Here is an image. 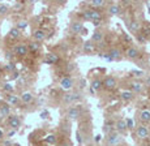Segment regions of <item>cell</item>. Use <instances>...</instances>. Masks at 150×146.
I'll return each instance as SVG.
<instances>
[{"instance_id": "cell-40", "label": "cell", "mask_w": 150, "mask_h": 146, "mask_svg": "<svg viewBox=\"0 0 150 146\" xmlns=\"http://www.w3.org/2000/svg\"><path fill=\"white\" fill-rule=\"evenodd\" d=\"M138 41H140V42H145V37L138 35Z\"/></svg>"}, {"instance_id": "cell-7", "label": "cell", "mask_w": 150, "mask_h": 146, "mask_svg": "<svg viewBox=\"0 0 150 146\" xmlns=\"http://www.w3.org/2000/svg\"><path fill=\"white\" fill-rule=\"evenodd\" d=\"M102 86H105L107 90H112V89L116 87V81H115L114 77H106L102 81Z\"/></svg>"}, {"instance_id": "cell-11", "label": "cell", "mask_w": 150, "mask_h": 146, "mask_svg": "<svg viewBox=\"0 0 150 146\" xmlns=\"http://www.w3.org/2000/svg\"><path fill=\"white\" fill-rule=\"evenodd\" d=\"M81 31H83V25H82V22H72V25H71V33H73V34H80Z\"/></svg>"}, {"instance_id": "cell-45", "label": "cell", "mask_w": 150, "mask_h": 146, "mask_svg": "<svg viewBox=\"0 0 150 146\" xmlns=\"http://www.w3.org/2000/svg\"><path fill=\"white\" fill-rule=\"evenodd\" d=\"M0 99H1V94H0Z\"/></svg>"}, {"instance_id": "cell-4", "label": "cell", "mask_w": 150, "mask_h": 146, "mask_svg": "<svg viewBox=\"0 0 150 146\" xmlns=\"http://www.w3.org/2000/svg\"><path fill=\"white\" fill-rule=\"evenodd\" d=\"M80 98H81L80 93H68L64 95V103L65 104H72V103L80 101Z\"/></svg>"}, {"instance_id": "cell-12", "label": "cell", "mask_w": 150, "mask_h": 146, "mask_svg": "<svg viewBox=\"0 0 150 146\" xmlns=\"http://www.w3.org/2000/svg\"><path fill=\"white\" fill-rule=\"evenodd\" d=\"M115 128H116V130H117V133H124L128 128H127V123H125V119H122V120H119V121L116 123V125H115Z\"/></svg>"}, {"instance_id": "cell-18", "label": "cell", "mask_w": 150, "mask_h": 146, "mask_svg": "<svg viewBox=\"0 0 150 146\" xmlns=\"http://www.w3.org/2000/svg\"><path fill=\"white\" fill-rule=\"evenodd\" d=\"M102 41H103V33L99 30H96L93 37H91V42H93V43H100Z\"/></svg>"}, {"instance_id": "cell-29", "label": "cell", "mask_w": 150, "mask_h": 146, "mask_svg": "<svg viewBox=\"0 0 150 146\" xmlns=\"http://www.w3.org/2000/svg\"><path fill=\"white\" fill-rule=\"evenodd\" d=\"M105 4L106 3L103 1V0H93V1H91V5H93L94 8H102V7H105Z\"/></svg>"}, {"instance_id": "cell-17", "label": "cell", "mask_w": 150, "mask_h": 146, "mask_svg": "<svg viewBox=\"0 0 150 146\" xmlns=\"http://www.w3.org/2000/svg\"><path fill=\"white\" fill-rule=\"evenodd\" d=\"M33 37H34V39H35V42H38V43H39V42H42L43 39L46 38V33H45V30H41V29H39V30H35V31H34V33H33Z\"/></svg>"}, {"instance_id": "cell-24", "label": "cell", "mask_w": 150, "mask_h": 146, "mask_svg": "<svg viewBox=\"0 0 150 146\" xmlns=\"http://www.w3.org/2000/svg\"><path fill=\"white\" fill-rule=\"evenodd\" d=\"M108 13H110V15H112V16L119 15V13H120V7H119L117 4H112V5H110V8H108Z\"/></svg>"}, {"instance_id": "cell-27", "label": "cell", "mask_w": 150, "mask_h": 146, "mask_svg": "<svg viewBox=\"0 0 150 146\" xmlns=\"http://www.w3.org/2000/svg\"><path fill=\"white\" fill-rule=\"evenodd\" d=\"M39 43L38 42H31V43H29V46H28V48H29V51H33V52H37V51L39 50Z\"/></svg>"}, {"instance_id": "cell-5", "label": "cell", "mask_w": 150, "mask_h": 146, "mask_svg": "<svg viewBox=\"0 0 150 146\" xmlns=\"http://www.w3.org/2000/svg\"><path fill=\"white\" fill-rule=\"evenodd\" d=\"M8 124H9V127L12 128V129L16 130L21 127V120H20V117L17 115H12V116H9V119H8Z\"/></svg>"}, {"instance_id": "cell-8", "label": "cell", "mask_w": 150, "mask_h": 146, "mask_svg": "<svg viewBox=\"0 0 150 146\" xmlns=\"http://www.w3.org/2000/svg\"><path fill=\"white\" fill-rule=\"evenodd\" d=\"M29 52V48L26 44H17L14 47V54L18 56H25Z\"/></svg>"}, {"instance_id": "cell-21", "label": "cell", "mask_w": 150, "mask_h": 146, "mask_svg": "<svg viewBox=\"0 0 150 146\" xmlns=\"http://www.w3.org/2000/svg\"><path fill=\"white\" fill-rule=\"evenodd\" d=\"M131 89H132V93H133V91L140 93V91L144 89V84H142V82H140V81H133L131 84Z\"/></svg>"}, {"instance_id": "cell-3", "label": "cell", "mask_w": 150, "mask_h": 146, "mask_svg": "<svg viewBox=\"0 0 150 146\" xmlns=\"http://www.w3.org/2000/svg\"><path fill=\"white\" fill-rule=\"evenodd\" d=\"M149 133H150V132L148 129V127H146V125H144V124L138 125V127L136 128V136L138 137V138H141V140L148 138Z\"/></svg>"}, {"instance_id": "cell-15", "label": "cell", "mask_w": 150, "mask_h": 146, "mask_svg": "<svg viewBox=\"0 0 150 146\" xmlns=\"http://www.w3.org/2000/svg\"><path fill=\"white\" fill-rule=\"evenodd\" d=\"M138 119L141 120V123H149L150 121V111L142 110L140 114H138Z\"/></svg>"}, {"instance_id": "cell-38", "label": "cell", "mask_w": 150, "mask_h": 146, "mask_svg": "<svg viewBox=\"0 0 150 146\" xmlns=\"http://www.w3.org/2000/svg\"><path fill=\"white\" fill-rule=\"evenodd\" d=\"M3 146H12V142L11 141H4L3 142Z\"/></svg>"}, {"instance_id": "cell-20", "label": "cell", "mask_w": 150, "mask_h": 146, "mask_svg": "<svg viewBox=\"0 0 150 146\" xmlns=\"http://www.w3.org/2000/svg\"><path fill=\"white\" fill-rule=\"evenodd\" d=\"M83 52L85 54H93L94 52V43L91 41H86L83 43Z\"/></svg>"}, {"instance_id": "cell-10", "label": "cell", "mask_w": 150, "mask_h": 146, "mask_svg": "<svg viewBox=\"0 0 150 146\" xmlns=\"http://www.w3.org/2000/svg\"><path fill=\"white\" fill-rule=\"evenodd\" d=\"M107 55L110 58V61H112V60H120L122 59V51L117 50V48H112Z\"/></svg>"}, {"instance_id": "cell-41", "label": "cell", "mask_w": 150, "mask_h": 146, "mask_svg": "<svg viewBox=\"0 0 150 146\" xmlns=\"http://www.w3.org/2000/svg\"><path fill=\"white\" fill-rule=\"evenodd\" d=\"M14 133H16V130H14V129H13V130H11V132H9V133H8V137H12V136H13V134H14Z\"/></svg>"}, {"instance_id": "cell-44", "label": "cell", "mask_w": 150, "mask_h": 146, "mask_svg": "<svg viewBox=\"0 0 150 146\" xmlns=\"http://www.w3.org/2000/svg\"><path fill=\"white\" fill-rule=\"evenodd\" d=\"M1 138H3V130L0 129V140H1Z\"/></svg>"}, {"instance_id": "cell-9", "label": "cell", "mask_w": 150, "mask_h": 146, "mask_svg": "<svg viewBox=\"0 0 150 146\" xmlns=\"http://www.w3.org/2000/svg\"><path fill=\"white\" fill-rule=\"evenodd\" d=\"M80 115H81V112H80V110H79L77 107H71V108H69V110L67 111V116H68L71 120H77Z\"/></svg>"}, {"instance_id": "cell-26", "label": "cell", "mask_w": 150, "mask_h": 146, "mask_svg": "<svg viewBox=\"0 0 150 146\" xmlns=\"http://www.w3.org/2000/svg\"><path fill=\"white\" fill-rule=\"evenodd\" d=\"M90 86H91V89H93L94 91L100 90V87H102V81H100V80H98V78L93 80V81H91V84H90Z\"/></svg>"}, {"instance_id": "cell-37", "label": "cell", "mask_w": 150, "mask_h": 146, "mask_svg": "<svg viewBox=\"0 0 150 146\" xmlns=\"http://www.w3.org/2000/svg\"><path fill=\"white\" fill-rule=\"evenodd\" d=\"M131 73L133 74V76H137V77H140V76H142V74H144L142 71H132Z\"/></svg>"}, {"instance_id": "cell-23", "label": "cell", "mask_w": 150, "mask_h": 146, "mask_svg": "<svg viewBox=\"0 0 150 146\" xmlns=\"http://www.w3.org/2000/svg\"><path fill=\"white\" fill-rule=\"evenodd\" d=\"M8 37H9L11 39H18L20 37H21V31L18 29H16V28H13V29L9 30V33H8Z\"/></svg>"}, {"instance_id": "cell-42", "label": "cell", "mask_w": 150, "mask_h": 146, "mask_svg": "<svg viewBox=\"0 0 150 146\" xmlns=\"http://www.w3.org/2000/svg\"><path fill=\"white\" fill-rule=\"evenodd\" d=\"M93 24H94V26H98L100 24V21H93Z\"/></svg>"}, {"instance_id": "cell-33", "label": "cell", "mask_w": 150, "mask_h": 146, "mask_svg": "<svg viewBox=\"0 0 150 146\" xmlns=\"http://www.w3.org/2000/svg\"><path fill=\"white\" fill-rule=\"evenodd\" d=\"M7 12H8V7H7V5L0 4V15H5Z\"/></svg>"}, {"instance_id": "cell-30", "label": "cell", "mask_w": 150, "mask_h": 146, "mask_svg": "<svg viewBox=\"0 0 150 146\" xmlns=\"http://www.w3.org/2000/svg\"><path fill=\"white\" fill-rule=\"evenodd\" d=\"M129 29L132 31H138V22L137 21H131L129 22Z\"/></svg>"}, {"instance_id": "cell-13", "label": "cell", "mask_w": 150, "mask_h": 146, "mask_svg": "<svg viewBox=\"0 0 150 146\" xmlns=\"http://www.w3.org/2000/svg\"><path fill=\"white\" fill-rule=\"evenodd\" d=\"M9 114H11V108L7 103L0 106V119H4V117L9 116Z\"/></svg>"}, {"instance_id": "cell-31", "label": "cell", "mask_w": 150, "mask_h": 146, "mask_svg": "<svg viewBox=\"0 0 150 146\" xmlns=\"http://www.w3.org/2000/svg\"><path fill=\"white\" fill-rule=\"evenodd\" d=\"M3 90H4V91H8V93H12V91H13V85H11V84H4V85H3Z\"/></svg>"}, {"instance_id": "cell-1", "label": "cell", "mask_w": 150, "mask_h": 146, "mask_svg": "<svg viewBox=\"0 0 150 146\" xmlns=\"http://www.w3.org/2000/svg\"><path fill=\"white\" fill-rule=\"evenodd\" d=\"M120 142H122V134L117 132H110L107 138H106L107 146H119Z\"/></svg>"}, {"instance_id": "cell-28", "label": "cell", "mask_w": 150, "mask_h": 146, "mask_svg": "<svg viewBox=\"0 0 150 146\" xmlns=\"http://www.w3.org/2000/svg\"><path fill=\"white\" fill-rule=\"evenodd\" d=\"M26 28H28V21H24V20H22V21H18V22H17L16 29H18L20 31H21V30H25Z\"/></svg>"}, {"instance_id": "cell-34", "label": "cell", "mask_w": 150, "mask_h": 146, "mask_svg": "<svg viewBox=\"0 0 150 146\" xmlns=\"http://www.w3.org/2000/svg\"><path fill=\"white\" fill-rule=\"evenodd\" d=\"M14 68H16V67H14L13 63H8V64L5 65V69L9 71V72H12V71H14Z\"/></svg>"}, {"instance_id": "cell-35", "label": "cell", "mask_w": 150, "mask_h": 146, "mask_svg": "<svg viewBox=\"0 0 150 146\" xmlns=\"http://www.w3.org/2000/svg\"><path fill=\"white\" fill-rule=\"evenodd\" d=\"M77 141H79L80 145L83 142V137H82V134H81V132H80V130H79V133H77Z\"/></svg>"}, {"instance_id": "cell-14", "label": "cell", "mask_w": 150, "mask_h": 146, "mask_svg": "<svg viewBox=\"0 0 150 146\" xmlns=\"http://www.w3.org/2000/svg\"><path fill=\"white\" fill-rule=\"evenodd\" d=\"M127 58H129V59H137L138 56H140V52H138V50L137 48H134V47H129L128 50H127Z\"/></svg>"}, {"instance_id": "cell-6", "label": "cell", "mask_w": 150, "mask_h": 146, "mask_svg": "<svg viewBox=\"0 0 150 146\" xmlns=\"http://www.w3.org/2000/svg\"><path fill=\"white\" fill-rule=\"evenodd\" d=\"M73 78H71V77H64V78L60 80V86L64 90H71L73 87Z\"/></svg>"}, {"instance_id": "cell-39", "label": "cell", "mask_w": 150, "mask_h": 146, "mask_svg": "<svg viewBox=\"0 0 150 146\" xmlns=\"http://www.w3.org/2000/svg\"><path fill=\"white\" fill-rule=\"evenodd\" d=\"M60 146H72V144H71V142H68V141H64Z\"/></svg>"}, {"instance_id": "cell-25", "label": "cell", "mask_w": 150, "mask_h": 146, "mask_svg": "<svg viewBox=\"0 0 150 146\" xmlns=\"http://www.w3.org/2000/svg\"><path fill=\"white\" fill-rule=\"evenodd\" d=\"M20 101H21L22 103H30L31 101H33V94L31 93H24L21 95V98H20Z\"/></svg>"}, {"instance_id": "cell-22", "label": "cell", "mask_w": 150, "mask_h": 146, "mask_svg": "<svg viewBox=\"0 0 150 146\" xmlns=\"http://www.w3.org/2000/svg\"><path fill=\"white\" fill-rule=\"evenodd\" d=\"M120 98H122V101H124V102H129L133 99V93H132V91H122V93H120Z\"/></svg>"}, {"instance_id": "cell-32", "label": "cell", "mask_w": 150, "mask_h": 146, "mask_svg": "<svg viewBox=\"0 0 150 146\" xmlns=\"http://www.w3.org/2000/svg\"><path fill=\"white\" fill-rule=\"evenodd\" d=\"M46 142H47V144H51V145H54L55 142H56V138H55V136H52V134H51V136L46 137Z\"/></svg>"}, {"instance_id": "cell-16", "label": "cell", "mask_w": 150, "mask_h": 146, "mask_svg": "<svg viewBox=\"0 0 150 146\" xmlns=\"http://www.w3.org/2000/svg\"><path fill=\"white\" fill-rule=\"evenodd\" d=\"M20 98L17 95H7V104L8 106H18L20 104Z\"/></svg>"}, {"instance_id": "cell-36", "label": "cell", "mask_w": 150, "mask_h": 146, "mask_svg": "<svg viewBox=\"0 0 150 146\" xmlns=\"http://www.w3.org/2000/svg\"><path fill=\"white\" fill-rule=\"evenodd\" d=\"M125 123H127V128H133V120L125 119Z\"/></svg>"}, {"instance_id": "cell-43", "label": "cell", "mask_w": 150, "mask_h": 146, "mask_svg": "<svg viewBox=\"0 0 150 146\" xmlns=\"http://www.w3.org/2000/svg\"><path fill=\"white\" fill-rule=\"evenodd\" d=\"M146 85H148V86H150V77L148 78V81H146Z\"/></svg>"}, {"instance_id": "cell-19", "label": "cell", "mask_w": 150, "mask_h": 146, "mask_svg": "<svg viewBox=\"0 0 150 146\" xmlns=\"http://www.w3.org/2000/svg\"><path fill=\"white\" fill-rule=\"evenodd\" d=\"M57 60H59L57 55H55V54L50 52V54H47V56H46L45 61H46V64H56Z\"/></svg>"}, {"instance_id": "cell-2", "label": "cell", "mask_w": 150, "mask_h": 146, "mask_svg": "<svg viewBox=\"0 0 150 146\" xmlns=\"http://www.w3.org/2000/svg\"><path fill=\"white\" fill-rule=\"evenodd\" d=\"M83 18L90 20V21L93 22V21H100L102 16H100V12L98 9H88L83 12Z\"/></svg>"}]
</instances>
